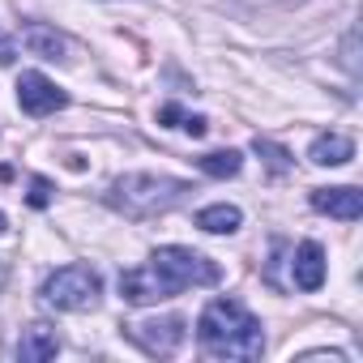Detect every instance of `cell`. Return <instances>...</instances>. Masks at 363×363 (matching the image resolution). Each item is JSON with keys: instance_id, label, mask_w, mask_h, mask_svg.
Here are the masks:
<instances>
[{"instance_id": "1", "label": "cell", "mask_w": 363, "mask_h": 363, "mask_svg": "<svg viewBox=\"0 0 363 363\" xmlns=\"http://www.w3.org/2000/svg\"><path fill=\"white\" fill-rule=\"evenodd\" d=\"M197 337L218 359H261V350H265L261 320L244 303H235V299L206 303V312L197 320Z\"/></svg>"}, {"instance_id": "16", "label": "cell", "mask_w": 363, "mask_h": 363, "mask_svg": "<svg viewBox=\"0 0 363 363\" xmlns=\"http://www.w3.org/2000/svg\"><path fill=\"white\" fill-rule=\"evenodd\" d=\"M26 201H30L35 210H43V206L52 201V179H43V175H35V179H30V197H26Z\"/></svg>"}, {"instance_id": "3", "label": "cell", "mask_w": 363, "mask_h": 363, "mask_svg": "<svg viewBox=\"0 0 363 363\" xmlns=\"http://www.w3.org/2000/svg\"><path fill=\"white\" fill-rule=\"evenodd\" d=\"M99 295H103V282L90 265H65L43 282V303L60 312H90L99 308Z\"/></svg>"}, {"instance_id": "10", "label": "cell", "mask_w": 363, "mask_h": 363, "mask_svg": "<svg viewBox=\"0 0 363 363\" xmlns=\"http://www.w3.org/2000/svg\"><path fill=\"white\" fill-rule=\"evenodd\" d=\"M60 350V333L48 325V320H35L30 329H22V342H18V354L26 359V363H43V359H52Z\"/></svg>"}, {"instance_id": "6", "label": "cell", "mask_w": 363, "mask_h": 363, "mask_svg": "<svg viewBox=\"0 0 363 363\" xmlns=\"http://www.w3.org/2000/svg\"><path fill=\"white\" fill-rule=\"evenodd\" d=\"M128 337L145 350V354H175L184 346L189 329H184V316H162V320H137V325H124Z\"/></svg>"}, {"instance_id": "19", "label": "cell", "mask_w": 363, "mask_h": 363, "mask_svg": "<svg viewBox=\"0 0 363 363\" xmlns=\"http://www.w3.org/2000/svg\"><path fill=\"white\" fill-rule=\"evenodd\" d=\"M9 60H13V43H9V39H0V69H5Z\"/></svg>"}, {"instance_id": "14", "label": "cell", "mask_w": 363, "mask_h": 363, "mask_svg": "<svg viewBox=\"0 0 363 363\" xmlns=\"http://www.w3.org/2000/svg\"><path fill=\"white\" fill-rule=\"evenodd\" d=\"M197 167H201L206 175H214V179H227V175H235V171L244 167V158H240V150H214V154L197 158Z\"/></svg>"}, {"instance_id": "13", "label": "cell", "mask_w": 363, "mask_h": 363, "mask_svg": "<svg viewBox=\"0 0 363 363\" xmlns=\"http://www.w3.org/2000/svg\"><path fill=\"white\" fill-rule=\"evenodd\" d=\"M26 48H30L35 56H43V60H65V52H69L65 35H56L52 26H30V30H26Z\"/></svg>"}, {"instance_id": "18", "label": "cell", "mask_w": 363, "mask_h": 363, "mask_svg": "<svg viewBox=\"0 0 363 363\" xmlns=\"http://www.w3.org/2000/svg\"><path fill=\"white\" fill-rule=\"evenodd\" d=\"M184 128H189L193 137H206V128H210V124H206V116H184Z\"/></svg>"}, {"instance_id": "2", "label": "cell", "mask_w": 363, "mask_h": 363, "mask_svg": "<svg viewBox=\"0 0 363 363\" xmlns=\"http://www.w3.org/2000/svg\"><path fill=\"white\" fill-rule=\"evenodd\" d=\"M189 193H193V184H184V179H175V175L133 171V175H120L107 189V206L120 210L124 218H154V214L175 210Z\"/></svg>"}, {"instance_id": "9", "label": "cell", "mask_w": 363, "mask_h": 363, "mask_svg": "<svg viewBox=\"0 0 363 363\" xmlns=\"http://www.w3.org/2000/svg\"><path fill=\"white\" fill-rule=\"evenodd\" d=\"M291 278H295V286L299 291H320V282H325V252H320V244H299L295 248V261H291Z\"/></svg>"}, {"instance_id": "8", "label": "cell", "mask_w": 363, "mask_h": 363, "mask_svg": "<svg viewBox=\"0 0 363 363\" xmlns=\"http://www.w3.org/2000/svg\"><path fill=\"white\" fill-rule=\"evenodd\" d=\"M312 210L329 214V218H342V223H354L363 214V193L359 189H316L312 193Z\"/></svg>"}, {"instance_id": "7", "label": "cell", "mask_w": 363, "mask_h": 363, "mask_svg": "<svg viewBox=\"0 0 363 363\" xmlns=\"http://www.w3.org/2000/svg\"><path fill=\"white\" fill-rule=\"evenodd\" d=\"M18 103H22V111L26 116H52V111H60L69 99H65V90H56V82H48L43 73H22V82H18Z\"/></svg>"}, {"instance_id": "15", "label": "cell", "mask_w": 363, "mask_h": 363, "mask_svg": "<svg viewBox=\"0 0 363 363\" xmlns=\"http://www.w3.org/2000/svg\"><path fill=\"white\" fill-rule=\"evenodd\" d=\"M252 150L269 162V171H278V175H282V171H291V154H286L282 145H274L269 137H257V141H252Z\"/></svg>"}, {"instance_id": "5", "label": "cell", "mask_w": 363, "mask_h": 363, "mask_svg": "<svg viewBox=\"0 0 363 363\" xmlns=\"http://www.w3.org/2000/svg\"><path fill=\"white\" fill-rule=\"evenodd\" d=\"M120 295H124V303L145 308V303H162V299L179 295V286L150 261V265H137V269H124L120 274Z\"/></svg>"}, {"instance_id": "12", "label": "cell", "mask_w": 363, "mask_h": 363, "mask_svg": "<svg viewBox=\"0 0 363 363\" xmlns=\"http://www.w3.org/2000/svg\"><path fill=\"white\" fill-rule=\"evenodd\" d=\"M240 223H244V214H240L235 206H227V201L206 206V210L197 214V227L210 231V235H231V231H240Z\"/></svg>"}, {"instance_id": "21", "label": "cell", "mask_w": 363, "mask_h": 363, "mask_svg": "<svg viewBox=\"0 0 363 363\" xmlns=\"http://www.w3.org/2000/svg\"><path fill=\"white\" fill-rule=\"evenodd\" d=\"M0 231H5V214H0Z\"/></svg>"}, {"instance_id": "4", "label": "cell", "mask_w": 363, "mask_h": 363, "mask_svg": "<svg viewBox=\"0 0 363 363\" xmlns=\"http://www.w3.org/2000/svg\"><path fill=\"white\" fill-rule=\"evenodd\" d=\"M150 261H154L179 291H184V286H214V282L223 278V269H218L210 257H201V252H193V248H175V244L158 248Z\"/></svg>"}, {"instance_id": "11", "label": "cell", "mask_w": 363, "mask_h": 363, "mask_svg": "<svg viewBox=\"0 0 363 363\" xmlns=\"http://www.w3.org/2000/svg\"><path fill=\"white\" fill-rule=\"evenodd\" d=\"M308 158H312L316 167H342V162H350V158H354V141H350V137H342V133H320V137L312 141Z\"/></svg>"}, {"instance_id": "17", "label": "cell", "mask_w": 363, "mask_h": 363, "mask_svg": "<svg viewBox=\"0 0 363 363\" xmlns=\"http://www.w3.org/2000/svg\"><path fill=\"white\" fill-rule=\"evenodd\" d=\"M179 120H184L179 103H167V107H158V124H162V128H171V124H179Z\"/></svg>"}, {"instance_id": "20", "label": "cell", "mask_w": 363, "mask_h": 363, "mask_svg": "<svg viewBox=\"0 0 363 363\" xmlns=\"http://www.w3.org/2000/svg\"><path fill=\"white\" fill-rule=\"evenodd\" d=\"M5 278H9V269H5V261H0V286H5Z\"/></svg>"}]
</instances>
